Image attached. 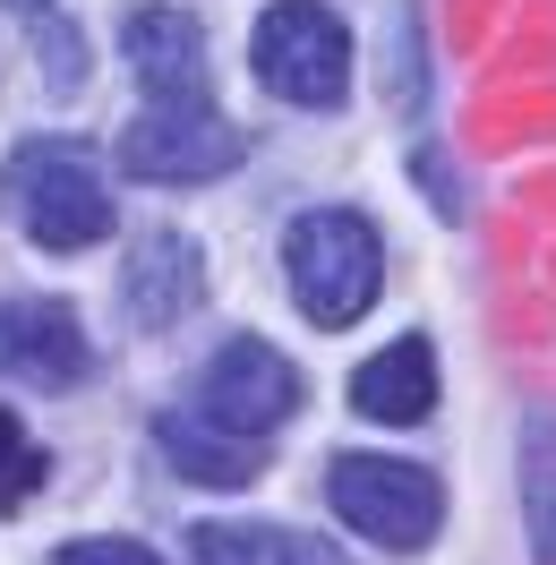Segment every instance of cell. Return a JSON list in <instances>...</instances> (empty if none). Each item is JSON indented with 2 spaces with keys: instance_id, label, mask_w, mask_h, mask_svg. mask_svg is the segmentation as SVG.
Segmentation results:
<instances>
[{
  "instance_id": "6da1fadb",
  "label": "cell",
  "mask_w": 556,
  "mask_h": 565,
  "mask_svg": "<svg viewBox=\"0 0 556 565\" xmlns=\"http://www.w3.org/2000/svg\"><path fill=\"white\" fill-rule=\"evenodd\" d=\"M0 198L18 206V223L35 232V248H95L111 232L104 172H95L86 146H70V138H26L0 163Z\"/></svg>"
},
{
  "instance_id": "7a4b0ae2",
  "label": "cell",
  "mask_w": 556,
  "mask_h": 565,
  "mask_svg": "<svg viewBox=\"0 0 556 565\" xmlns=\"http://www.w3.org/2000/svg\"><path fill=\"white\" fill-rule=\"evenodd\" d=\"M282 266H291V291H300V309L317 326H351L377 309V282H385V248L377 232L343 206H317L291 223V241H282Z\"/></svg>"
},
{
  "instance_id": "3957f363",
  "label": "cell",
  "mask_w": 556,
  "mask_h": 565,
  "mask_svg": "<svg viewBox=\"0 0 556 565\" xmlns=\"http://www.w3.org/2000/svg\"><path fill=\"white\" fill-rule=\"evenodd\" d=\"M325 497H334V514H343L360 540H377V548H394V557L428 548L437 523H446V489H437V471L394 462V455H334Z\"/></svg>"
},
{
  "instance_id": "277c9868",
  "label": "cell",
  "mask_w": 556,
  "mask_h": 565,
  "mask_svg": "<svg viewBox=\"0 0 556 565\" xmlns=\"http://www.w3.org/2000/svg\"><path fill=\"white\" fill-rule=\"evenodd\" d=\"M257 77H266V95L282 104H343L351 95V35L334 9H317V0H275L266 18H257Z\"/></svg>"
},
{
  "instance_id": "5b68a950",
  "label": "cell",
  "mask_w": 556,
  "mask_h": 565,
  "mask_svg": "<svg viewBox=\"0 0 556 565\" xmlns=\"http://www.w3.org/2000/svg\"><path fill=\"white\" fill-rule=\"evenodd\" d=\"M240 154H248V138L206 104H146L120 129V172L154 180V189H197V180L232 172Z\"/></svg>"
},
{
  "instance_id": "8992f818",
  "label": "cell",
  "mask_w": 556,
  "mask_h": 565,
  "mask_svg": "<svg viewBox=\"0 0 556 565\" xmlns=\"http://www.w3.org/2000/svg\"><path fill=\"white\" fill-rule=\"evenodd\" d=\"M197 412L214 428H232V437H275L291 412H300V369L275 352V343H257V334H232L223 352L197 369Z\"/></svg>"
},
{
  "instance_id": "52a82bcc",
  "label": "cell",
  "mask_w": 556,
  "mask_h": 565,
  "mask_svg": "<svg viewBox=\"0 0 556 565\" xmlns=\"http://www.w3.org/2000/svg\"><path fill=\"white\" fill-rule=\"evenodd\" d=\"M0 369L26 386H77L95 369V343L70 300H0Z\"/></svg>"
},
{
  "instance_id": "ba28073f",
  "label": "cell",
  "mask_w": 556,
  "mask_h": 565,
  "mask_svg": "<svg viewBox=\"0 0 556 565\" xmlns=\"http://www.w3.org/2000/svg\"><path fill=\"white\" fill-rule=\"evenodd\" d=\"M129 70L146 104H206V26L189 9H138L129 18Z\"/></svg>"
},
{
  "instance_id": "9c48e42d",
  "label": "cell",
  "mask_w": 556,
  "mask_h": 565,
  "mask_svg": "<svg viewBox=\"0 0 556 565\" xmlns=\"http://www.w3.org/2000/svg\"><path fill=\"white\" fill-rule=\"evenodd\" d=\"M206 300V266H197V241L189 232H146L129 275H120V309L138 326H180Z\"/></svg>"
},
{
  "instance_id": "30bf717a",
  "label": "cell",
  "mask_w": 556,
  "mask_h": 565,
  "mask_svg": "<svg viewBox=\"0 0 556 565\" xmlns=\"http://www.w3.org/2000/svg\"><path fill=\"white\" fill-rule=\"evenodd\" d=\"M154 446L172 462L180 480H197V489H248L257 480V446L232 437V428H214L206 412H163L154 420Z\"/></svg>"
},
{
  "instance_id": "8fae6325",
  "label": "cell",
  "mask_w": 556,
  "mask_h": 565,
  "mask_svg": "<svg viewBox=\"0 0 556 565\" xmlns=\"http://www.w3.org/2000/svg\"><path fill=\"white\" fill-rule=\"evenodd\" d=\"M351 403L368 412V420H385V428H411V420H428L437 412V360H428V343H385L360 377H351Z\"/></svg>"
},
{
  "instance_id": "7c38bea8",
  "label": "cell",
  "mask_w": 556,
  "mask_h": 565,
  "mask_svg": "<svg viewBox=\"0 0 556 565\" xmlns=\"http://www.w3.org/2000/svg\"><path fill=\"white\" fill-rule=\"evenodd\" d=\"M197 565H343L325 540L309 531H266V523H197L189 531Z\"/></svg>"
},
{
  "instance_id": "4fadbf2b",
  "label": "cell",
  "mask_w": 556,
  "mask_h": 565,
  "mask_svg": "<svg viewBox=\"0 0 556 565\" xmlns=\"http://www.w3.org/2000/svg\"><path fill=\"white\" fill-rule=\"evenodd\" d=\"M522 514H531L539 565H556V412H531L522 428Z\"/></svg>"
},
{
  "instance_id": "5bb4252c",
  "label": "cell",
  "mask_w": 556,
  "mask_h": 565,
  "mask_svg": "<svg viewBox=\"0 0 556 565\" xmlns=\"http://www.w3.org/2000/svg\"><path fill=\"white\" fill-rule=\"evenodd\" d=\"M43 471H52V462H43V446L18 428V412L0 403V514H9V505H26V497L43 489Z\"/></svg>"
},
{
  "instance_id": "9a60e30c",
  "label": "cell",
  "mask_w": 556,
  "mask_h": 565,
  "mask_svg": "<svg viewBox=\"0 0 556 565\" xmlns=\"http://www.w3.org/2000/svg\"><path fill=\"white\" fill-rule=\"evenodd\" d=\"M35 43H43V86H52V95H77V86H86V43H77V26L43 18Z\"/></svg>"
},
{
  "instance_id": "2e32d148",
  "label": "cell",
  "mask_w": 556,
  "mask_h": 565,
  "mask_svg": "<svg viewBox=\"0 0 556 565\" xmlns=\"http://www.w3.org/2000/svg\"><path fill=\"white\" fill-rule=\"evenodd\" d=\"M52 565H163L154 548H138V540H70Z\"/></svg>"
},
{
  "instance_id": "e0dca14e",
  "label": "cell",
  "mask_w": 556,
  "mask_h": 565,
  "mask_svg": "<svg viewBox=\"0 0 556 565\" xmlns=\"http://www.w3.org/2000/svg\"><path fill=\"white\" fill-rule=\"evenodd\" d=\"M9 9H43V0H9Z\"/></svg>"
}]
</instances>
